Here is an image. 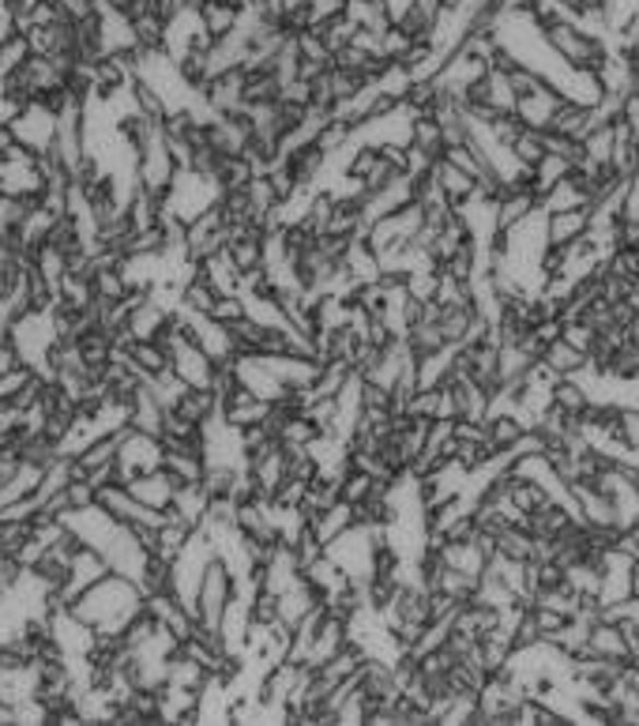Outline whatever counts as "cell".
<instances>
[{
  "label": "cell",
  "mask_w": 639,
  "mask_h": 726,
  "mask_svg": "<svg viewBox=\"0 0 639 726\" xmlns=\"http://www.w3.org/2000/svg\"><path fill=\"white\" fill-rule=\"evenodd\" d=\"M208 317L215 320V324H226V328L237 324V320L249 317V298H245V294H218Z\"/></svg>",
  "instance_id": "obj_8"
},
{
  "label": "cell",
  "mask_w": 639,
  "mask_h": 726,
  "mask_svg": "<svg viewBox=\"0 0 639 726\" xmlns=\"http://www.w3.org/2000/svg\"><path fill=\"white\" fill-rule=\"evenodd\" d=\"M234 4H241V8H249V4H252V0H234Z\"/></svg>",
  "instance_id": "obj_11"
},
{
  "label": "cell",
  "mask_w": 639,
  "mask_h": 726,
  "mask_svg": "<svg viewBox=\"0 0 639 726\" xmlns=\"http://www.w3.org/2000/svg\"><path fill=\"white\" fill-rule=\"evenodd\" d=\"M511 155L519 158V166H539L545 155H549V147H545V132L542 129H523L519 132V140L511 143Z\"/></svg>",
  "instance_id": "obj_7"
},
{
  "label": "cell",
  "mask_w": 639,
  "mask_h": 726,
  "mask_svg": "<svg viewBox=\"0 0 639 726\" xmlns=\"http://www.w3.org/2000/svg\"><path fill=\"white\" fill-rule=\"evenodd\" d=\"M372 489H377V478H372L369 471L351 467V471H346V475H343V501L362 504L365 497H372Z\"/></svg>",
  "instance_id": "obj_9"
},
{
  "label": "cell",
  "mask_w": 639,
  "mask_h": 726,
  "mask_svg": "<svg viewBox=\"0 0 639 726\" xmlns=\"http://www.w3.org/2000/svg\"><path fill=\"white\" fill-rule=\"evenodd\" d=\"M620 444L628 452H639V403L636 407H620Z\"/></svg>",
  "instance_id": "obj_10"
},
{
  "label": "cell",
  "mask_w": 639,
  "mask_h": 726,
  "mask_svg": "<svg viewBox=\"0 0 639 726\" xmlns=\"http://www.w3.org/2000/svg\"><path fill=\"white\" fill-rule=\"evenodd\" d=\"M196 12H200V23H203V31H208L211 38H226V35H234L237 27H241V20H245V8L241 4H234V0H200L196 4Z\"/></svg>",
  "instance_id": "obj_4"
},
{
  "label": "cell",
  "mask_w": 639,
  "mask_h": 726,
  "mask_svg": "<svg viewBox=\"0 0 639 726\" xmlns=\"http://www.w3.org/2000/svg\"><path fill=\"white\" fill-rule=\"evenodd\" d=\"M147 595L135 584L132 576H121V572H109L106 580H98L95 587H87L83 595H75L68 603V610L75 614L83 624L95 629V636H121L128 629V621L143 610Z\"/></svg>",
  "instance_id": "obj_1"
},
{
  "label": "cell",
  "mask_w": 639,
  "mask_h": 726,
  "mask_svg": "<svg viewBox=\"0 0 639 726\" xmlns=\"http://www.w3.org/2000/svg\"><path fill=\"white\" fill-rule=\"evenodd\" d=\"M433 177H437L440 192L451 200V207H463V204H471V200L478 197V181H474L471 174L459 170V166H451L448 158H440V163L433 166Z\"/></svg>",
  "instance_id": "obj_5"
},
{
  "label": "cell",
  "mask_w": 639,
  "mask_h": 726,
  "mask_svg": "<svg viewBox=\"0 0 639 726\" xmlns=\"http://www.w3.org/2000/svg\"><path fill=\"white\" fill-rule=\"evenodd\" d=\"M109 572H114V564H109V557L95 550V546L83 543L80 550L72 557V569H68V584H64V603H72L75 595H83L87 587H95L98 580H106Z\"/></svg>",
  "instance_id": "obj_2"
},
{
  "label": "cell",
  "mask_w": 639,
  "mask_h": 726,
  "mask_svg": "<svg viewBox=\"0 0 639 726\" xmlns=\"http://www.w3.org/2000/svg\"><path fill=\"white\" fill-rule=\"evenodd\" d=\"M594 226V204L576 211H553L545 215V238L553 245H572L576 238H587Z\"/></svg>",
  "instance_id": "obj_3"
},
{
  "label": "cell",
  "mask_w": 639,
  "mask_h": 726,
  "mask_svg": "<svg viewBox=\"0 0 639 726\" xmlns=\"http://www.w3.org/2000/svg\"><path fill=\"white\" fill-rule=\"evenodd\" d=\"M542 361H545V366H549L557 377H579L591 358H587V354L579 350V346H572V343L565 340V335H560V340H553L549 346H545Z\"/></svg>",
  "instance_id": "obj_6"
}]
</instances>
